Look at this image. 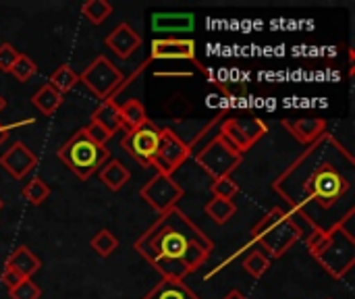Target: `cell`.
<instances>
[{"instance_id":"1","label":"cell","mask_w":355,"mask_h":299,"mask_svg":"<svg viewBox=\"0 0 355 299\" xmlns=\"http://www.w3.org/2000/svg\"><path fill=\"white\" fill-rule=\"evenodd\" d=\"M354 183V154L327 131L272 181V189L316 229L329 231L345 214L355 212Z\"/></svg>"},{"instance_id":"2","label":"cell","mask_w":355,"mask_h":299,"mask_svg":"<svg viewBox=\"0 0 355 299\" xmlns=\"http://www.w3.org/2000/svg\"><path fill=\"white\" fill-rule=\"evenodd\" d=\"M133 248L162 279L185 281L208 262L214 244L183 210L173 208L160 214Z\"/></svg>"},{"instance_id":"3","label":"cell","mask_w":355,"mask_h":299,"mask_svg":"<svg viewBox=\"0 0 355 299\" xmlns=\"http://www.w3.org/2000/svg\"><path fill=\"white\" fill-rule=\"evenodd\" d=\"M355 212L345 214L333 229H329V237L324 246L314 256L320 266L333 279H345L355 266Z\"/></svg>"},{"instance_id":"4","label":"cell","mask_w":355,"mask_h":299,"mask_svg":"<svg viewBox=\"0 0 355 299\" xmlns=\"http://www.w3.org/2000/svg\"><path fill=\"white\" fill-rule=\"evenodd\" d=\"M56 158L77 179L87 181L110 160V150L106 146H100L94 139H89V135L81 127L56 150Z\"/></svg>"},{"instance_id":"5","label":"cell","mask_w":355,"mask_h":299,"mask_svg":"<svg viewBox=\"0 0 355 299\" xmlns=\"http://www.w3.org/2000/svg\"><path fill=\"white\" fill-rule=\"evenodd\" d=\"M252 241L266 250L270 258H281L300 241V233L291 225L287 210L272 208L252 227Z\"/></svg>"},{"instance_id":"6","label":"cell","mask_w":355,"mask_h":299,"mask_svg":"<svg viewBox=\"0 0 355 299\" xmlns=\"http://www.w3.org/2000/svg\"><path fill=\"white\" fill-rule=\"evenodd\" d=\"M241 162H243V154H239L220 133H216L210 142H206L196 154V164L208 177H212V181L231 177V173L239 169Z\"/></svg>"},{"instance_id":"7","label":"cell","mask_w":355,"mask_h":299,"mask_svg":"<svg viewBox=\"0 0 355 299\" xmlns=\"http://www.w3.org/2000/svg\"><path fill=\"white\" fill-rule=\"evenodd\" d=\"M79 83H83L96 98L104 102V100H112V96L123 89L125 75L106 54H98L79 73Z\"/></svg>"},{"instance_id":"8","label":"cell","mask_w":355,"mask_h":299,"mask_svg":"<svg viewBox=\"0 0 355 299\" xmlns=\"http://www.w3.org/2000/svg\"><path fill=\"white\" fill-rule=\"evenodd\" d=\"M160 137H162V127H158L152 121H148V123H144L137 129L125 131L123 133V139H121V146H123V150L133 160H137L141 166H148L150 169L154 164Z\"/></svg>"},{"instance_id":"9","label":"cell","mask_w":355,"mask_h":299,"mask_svg":"<svg viewBox=\"0 0 355 299\" xmlns=\"http://www.w3.org/2000/svg\"><path fill=\"white\" fill-rule=\"evenodd\" d=\"M139 198L154 208L158 214H164L173 208H177L179 200L183 198V187L168 175L156 173L141 189H139Z\"/></svg>"},{"instance_id":"10","label":"cell","mask_w":355,"mask_h":299,"mask_svg":"<svg viewBox=\"0 0 355 299\" xmlns=\"http://www.w3.org/2000/svg\"><path fill=\"white\" fill-rule=\"evenodd\" d=\"M218 133L239 152L245 154L256 142H260L268 133V125L262 119H227Z\"/></svg>"},{"instance_id":"11","label":"cell","mask_w":355,"mask_h":299,"mask_svg":"<svg viewBox=\"0 0 355 299\" xmlns=\"http://www.w3.org/2000/svg\"><path fill=\"white\" fill-rule=\"evenodd\" d=\"M191 156V146L185 144L173 129H162L158 152L154 158V169L162 175L173 177Z\"/></svg>"},{"instance_id":"12","label":"cell","mask_w":355,"mask_h":299,"mask_svg":"<svg viewBox=\"0 0 355 299\" xmlns=\"http://www.w3.org/2000/svg\"><path fill=\"white\" fill-rule=\"evenodd\" d=\"M0 166L12 177V179H23L27 177L35 166H37V156L29 150L27 144L15 142L10 144L2 154H0Z\"/></svg>"},{"instance_id":"13","label":"cell","mask_w":355,"mask_h":299,"mask_svg":"<svg viewBox=\"0 0 355 299\" xmlns=\"http://www.w3.org/2000/svg\"><path fill=\"white\" fill-rule=\"evenodd\" d=\"M150 60H196V42L191 37H156Z\"/></svg>"},{"instance_id":"14","label":"cell","mask_w":355,"mask_h":299,"mask_svg":"<svg viewBox=\"0 0 355 299\" xmlns=\"http://www.w3.org/2000/svg\"><path fill=\"white\" fill-rule=\"evenodd\" d=\"M104 44H106V48H108L114 56H119L121 60H127V58H131V56L141 48L144 37H141L129 23H119V25L106 35Z\"/></svg>"},{"instance_id":"15","label":"cell","mask_w":355,"mask_h":299,"mask_svg":"<svg viewBox=\"0 0 355 299\" xmlns=\"http://www.w3.org/2000/svg\"><path fill=\"white\" fill-rule=\"evenodd\" d=\"M283 127L306 148L316 144L327 133V121L322 117H308V119H283Z\"/></svg>"},{"instance_id":"16","label":"cell","mask_w":355,"mask_h":299,"mask_svg":"<svg viewBox=\"0 0 355 299\" xmlns=\"http://www.w3.org/2000/svg\"><path fill=\"white\" fill-rule=\"evenodd\" d=\"M193 25H196L193 12H154L152 15V29L158 33L191 31Z\"/></svg>"},{"instance_id":"17","label":"cell","mask_w":355,"mask_h":299,"mask_svg":"<svg viewBox=\"0 0 355 299\" xmlns=\"http://www.w3.org/2000/svg\"><path fill=\"white\" fill-rule=\"evenodd\" d=\"M4 268L15 271V273L21 275L23 279H31V277L42 268V262H40V258H37L29 248L19 246V248H15L12 254L6 258Z\"/></svg>"},{"instance_id":"18","label":"cell","mask_w":355,"mask_h":299,"mask_svg":"<svg viewBox=\"0 0 355 299\" xmlns=\"http://www.w3.org/2000/svg\"><path fill=\"white\" fill-rule=\"evenodd\" d=\"M92 123L100 125L110 137H114V133H119L123 129V121H121V112H119V104L114 100H104L100 102V106L94 110L92 114Z\"/></svg>"},{"instance_id":"19","label":"cell","mask_w":355,"mask_h":299,"mask_svg":"<svg viewBox=\"0 0 355 299\" xmlns=\"http://www.w3.org/2000/svg\"><path fill=\"white\" fill-rule=\"evenodd\" d=\"M141 299H200L187 283L183 281H175V279H162L160 283H156V287H152Z\"/></svg>"},{"instance_id":"20","label":"cell","mask_w":355,"mask_h":299,"mask_svg":"<svg viewBox=\"0 0 355 299\" xmlns=\"http://www.w3.org/2000/svg\"><path fill=\"white\" fill-rule=\"evenodd\" d=\"M98 175H100V181H102L110 191H119V189H123V187L131 181L129 169H127L121 160H116V158H110V160L98 171Z\"/></svg>"},{"instance_id":"21","label":"cell","mask_w":355,"mask_h":299,"mask_svg":"<svg viewBox=\"0 0 355 299\" xmlns=\"http://www.w3.org/2000/svg\"><path fill=\"white\" fill-rule=\"evenodd\" d=\"M119 112H121V121H123V129L125 131L137 129V127H141L144 123L150 121L148 112H146V106L137 98H129L123 104H119Z\"/></svg>"},{"instance_id":"22","label":"cell","mask_w":355,"mask_h":299,"mask_svg":"<svg viewBox=\"0 0 355 299\" xmlns=\"http://www.w3.org/2000/svg\"><path fill=\"white\" fill-rule=\"evenodd\" d=\"M31 104L40 110V114L52 117V114L62 106V96L46 83V85H42V87L33 94Z\"/></svg>"},{"instance_id":"23","label":"cell","mask_w":355,"mask_h":299,"mask_svg":"<svg viewBox=\"0 0 355 299\" xmlns=\"http://www.w3.org/2000/svg\"><path fill=\"white\" fill-rule=\"evenodd\" d=\"M77 83H79V73H75L69 65L56 67L52 71V75H50V81H48V85L52 89H56L60 96H64L67 92H71Z\"/></svg>"},{"instance_id":"24","label":"cell","mask_w":355,"mask_h":299,"mask_svg":"<svg viewBox=\"0 0 355 299\" xmlns=\"http://www.w3.org/2000/svg\"><path fill=\"white\" fill-rule=\"evenodd\" d=\"M206 216H210L212 223L216 225H225L231 221V216H235L237 212V206L233 200H220V198H212L208 204H206Z\"/></svg>"},{"instance_id":"25","label":"cell","mask_w":355,"mask_h":299,"mask_svg":"<svg viewBox=\"0 0 355 299\" xmlns=\"http://www.w3.org/2000/svg\"><path fill=\"white\" fill-rule=\"evenodd\" d=\"M81 15L87 23L100 25L112 15V4L106 0H87L81 4Z\"/></svg>"},{"instance_id":"26","label":"cell","mask_w":355,"mask_h":299,"mask_svg":"<svg viewBox=\"0 0 355 299\" xmlns=\"http://www.w3.org/2000/svg\"><path fill=\"white\" fill-rule=\"evenodd\" d=\"M21 196H23L31 206H40V204H44V202L48 200V196H50V187H48V183H46L44 179L33 177L31 181H27V183L23 185Z\"/></svg>"},{"instance_id":"27","label":"cell","mask_w":355,"mask_h":299,"mask_svg":"<svg viewBox=\"0 0 355 299\" xmlns=\"http://www.w3.org/2000/svg\"><path fill=\"white\" fill-rule=\"evenodd\" d=\"M89 246H92V250H94L100 258H108V256H112L114 250L119 248V239H116V235L110 233L108 229H100V231L92 237Z\"/></svg>"},{"instance_id":"28","label":"cell","mask_w":355,"mask_h":299,"mask_svg":"<svg viewBox=\"0 0 355 299\" xmlns=\"http://www.w3.org/2000/svg\"><path fill=\"white\" fill-rule=\"evenodd\" d=\"M268 266H270V258H268L264 252H260V250H254V252H250V254L243 258V268H245V273L252 275L254 279L264 277V273L268 271Z\"/></svg>"},{"instance_id":"29","label":"cell","mask_w":355,"mask_h":299,"mask_svg":"<svg viewBox=\"0 0 355 299\" xmlns=\"http://www.w3.org/2000/svg\"><path fill=\"white\" fill-rule=\"evenodd\" d=\"M17 81H21V83H25V81H29L35 73H37V67H35V62L27 56V54H19V58L15 60V65L10 67V71H8Z\"/></svg>"},{"instance_id":"30","label":"cell","mask_w":355,"mask_h":299,"mask_svg":"<svg viewBox=\"0 0 355 299\" xmlns=\"http://www.w3.org/2000/svg\"><path fill=\"white\" fill-rule=\"evenodd\" d=\"M210 191H212V196H214V198H220V200H233V198L239 194V183H237V181H233L231 177H223V179L212 181Z\"/></svg>"},{"instance_id":"31","label":"cell","mask_w":355,"mask_h":299,"mask_svg":"<svg viewBox=\"0 0 355 299\" xmlns=\"http://www.w3.org/2000/svg\"><path fill=\"white\" fill-rule=\"evenodd\" d=\"M10 299H40L42 298V289L31 281V279H23L12 291H8Z\"/></svg>"},{"instance_id":"32","label":"cell","mask_w":355,"mask_h":299,"mask_svg":"<svg viewBox=\"0 0 355 299\" xmlns=\"http://www.w3.org/2000/svg\"><path fill=\"white\" fill-rule=\"evenodd\" d=\"M19 54H21V52H19L12 44H2V46H0V71L8 73L10 67L15 65V60L19 58Z\"/></svg>"},{"instance_id":"33","label":"cell","mask_w":355,"mask_h":299,"mask_svg":"<svg viewBox=\"0 0 355 299\" xmlns=\"http://www.w3.org/2000/svg\"><path fill=\"white\" fill-rule=\"evenodd\" d=\"M83 131L89 135V139H94V142H96V144H100V146H106V142H110V139H112V137H110L102 127H100V125H96V123H92V121H89V125H85V127H83Z\"/></svg>"},{"instance_id":"34","label":"cell","mask_w":355,"mask_h":299,"mask_svg":"<svg viewBox=\"0 0 355 299\" xmlns=\"http://www.w3.org/2000/svg\"><path fill=\"white\" fill-rule=\"evenodd\" d=\"M21 281H23V277H21V275H17V273H15V271H10V268H4V273H2V277H0V283L4 285V289H6V291H12Z\"/></svg>"},{"instance_id":"35","label":"cell","mask_w":355,"mask_h":299,"mask_svg":"<svg viewBox=\"0 0 355 299\" xmlns=\"http://www.w3.org/2000/svg\"><path fill=\"white\" fill-rule=\"evenodd\" d=\"M223 299H250V298H248L245 293H241L239 289H231V291H229V293H227Z\"/></svg>"},{"instance_id":"36","label":"cell","mask_w":355,"mask_h":299,"mask_svg":"<svg viewBox=\"0 0 355 299\" xmlns=\"http://www.w3.org/2000/svg\"><path fill=\"white\" fill-rule=\"evenodd\" d=\"M8 135H10V127H6V125L0 123V146L8 139Z\"/></svg>"},{"instance_id":"37","label":"cell","mask_w":355,"mask_h":299,"mask_svg":"<svg viewBox=\"0 0 355 299\" xmlns=\"http://www.w3.org/2000/svg\"><path fill=\"white\" fill-rule=\"evenodd\" d=\"M4 106H6V102H4V98L0 96V112H2V108H4Z\"/></svg>"},{"instance_id":"38","label":"cell","mask_w":355,"mask_h":299,"mask_svg":"<svg viewBox=\"0 0 355 299\" xmlns=\"http://www.w3.org/2000/svg\"><path fill=\"white\" fill-rule=\"evenodd\" d=\"M0 208H2V200H0Z\"/></svg>"}]
</instances>
